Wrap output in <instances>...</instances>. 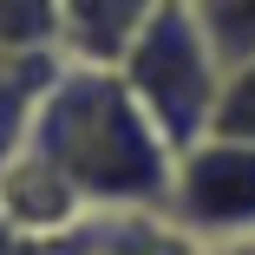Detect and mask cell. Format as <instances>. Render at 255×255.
Returning <instances> with one entry per match:
<instances>
[{"label": "cell", "instance_id": "cell-1", "mask_svg": "<svg viewBox=\"0 0 255 255\" xmlns=\"http://www.w3.org/2000/svg\"><path fill=\"white\" fill-rule=\"evenodd\" d=\"M20 150H33L79 196V210H105V216L170 210L177 150L144 118V105L118 79V66L59 59Z\"/></svg>", "mask_w": 255, "mask_h": 255}, {"label": "cell", "instance_id": "cell-2", "mask_svg": "<svg viewBox=\"0 0 255 255\" xmlns=\"http://www.w3.org/2000/svg\"><path fill=\"white\" fill-rule=\"evenodd\" d=\"M118 79L131 85V98L144 105V118L164 131V144L177 150H196L203 137L216 131V105H223V59L210 53L190 0H170L144 20V33L125 46L118 59Z\"/></svg>", "mask_w": 255, "mask_h": 255}, {"label": "cell", "instance_id": "cell-3", "mask_svg": "<svg viewBox=\"0 0 255 255\" xmlns=\"http://www.w3.org/2000/svg\"><path fill=\"white\" fill-rule=\"evenodd\" d=\"M164 216L196 242H223V249L255 242V144L203 137L196 150H183Z\"/></svg>", "mask_w": 255, "mask_h": 255}, {"label": "cell", "instance_id": "cell-4", "mask_svg": "<svg viewBox=\"0 0 255 255\" xmlns=\"http://www.w3.org/2000/svg\"><path fill=\"white\" fill-rule=\"evenodd\" d=\"M170 0H66V46L59 53L79 66H118L125 46L144 33V20Z\"/></svg>", "mask_w": 255, "mask_h": 255}, {"label": "cell", "instance_id": "cell-5", "mask_svg": "<svg viewBox=\"0 0 255 255\" xmlns=\"http://www.w3.org/2000/svg\"><path fill=\"white\" fill-rule=\"evenodd\" d=\"M92 255H210L190 229H177L164 210L137 216H105V229H92Z\"/></svg>", "mask_w": 255, "mask_h": 255}, {"label": "cell", "instance_id": "cell-6", "mask_svg": "<svg viewBox=\"0 0 255 255\" xmlns=\"http://www.w3.org/2000/svg\"><path fill=\"white\" fill-rule=\"evenodd\" d=\"M66 46V0H0V59H53Z\"/></svg>", "mask_w": 255, "mask_h": 255}, {"label": "cell", "instance_id": "cell-7", "mask_svg": "<svg viewBox=\"0 0 255 255\" xmlns=\"http://www.w3.org/2000/svg\"><path fill=\"white\" fill-rule=\"evenodd\" d=\"M190 13L210 39V53L223 59V72L255 66V0H190Z\"/></svg>", "mask_w": 255, "mask_h": 255}, {"label": "cell", "instance_id": "cell-8", "mask_svg": "<svg viewBox=\"0 0 255 255\" xmlns=\"http://www.w3.org/2000/svg\"><path fill=\"white\" fill-rule=\"evenodd\" d=\"M210 137H242L255 144V66L223 79V105H216V131Z\"/></svg>", "mask_w": 255, "mask_h": 255}]
</instances>
